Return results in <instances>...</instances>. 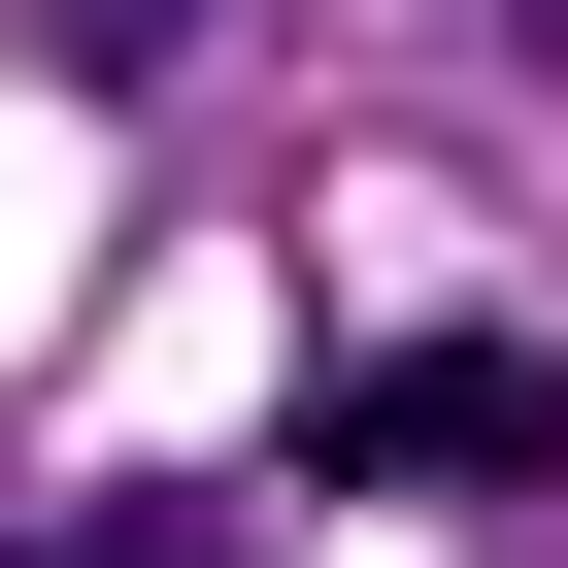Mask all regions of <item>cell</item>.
I'll use <instances>...</instances> for the list:
<instances>
[{
	"mask_svg": "<svg viewBox=\"0 0 568 568\" xmlns=\"http://www.w3.org/2000/svg\"><path fill=\"white\" fill-rule=\"evenodd\" d=\"M302 468H402V501H535V468H568V368H535V335H368V368H302Z\"/></svg>",
	"mask_w": 568,
	"mask_h": 568,
	"instance_id": "1",
	"label": "cell"
},
{
	"mask_svg": "<svg viewBox=\"0 0 568 568\" xmlns=\"http://www.w3.org/2000/svg\"><path fill=\"white\" fill-rule=\"evenodd\" d=\"M134 34H168V0H68V68H134Z\"/></svg>",
	"mask_w": 568,
	"mask_h": 568,
	"instance_id": "2",
	"label": "cell"
}]
</instances>
